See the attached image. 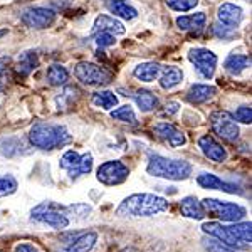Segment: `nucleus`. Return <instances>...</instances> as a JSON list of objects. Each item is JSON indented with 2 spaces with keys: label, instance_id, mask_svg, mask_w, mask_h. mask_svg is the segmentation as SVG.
<instances>
[{
  "label": "nucleus",
  "instance_id": "obj_1",
  "mask_svg": "<svg viewBox=\"0 0 252 252\" xmlns=\"http://www.w3.org/2000/svg\"><path fill=\"white\" fill-rule=\"evenodd\" d=\"M168 200L152 193H135L125 198L116 209V214L121 217H153L168 210Z\"/></svg>",
  "mask_w": 252,
  "mask_h": 252
},
{
  "label": "nucleus",
  "instance_id": "obj_2",
  "mask_svg": "<svg viewBox=\"0 0 252 252\" xmlns=\"http://www.w3.org/2000/svg\"><path fill=\"white\" fill-rule=\"evenodd\" d=\"M202 230L209 234L210 237L219 239L225 246L232 247V249H246L252 242V223L242 222L234 225H222L217 222H207L202 225Z\"/></svg>",
  "mask_w": 252,
  "mask_h": 252
},
{
  "label": "nucleus",
  "instance_id": "obj_3",
  "mask_svg": "<svg viewBox=\"0 0 252 252\" xmlns=\"http://www.w3.org/2000/svg\"><path fill=\"white\" fill-rule=\"evenodd\" d=\"M29 141L35 148L40 150H54L72 141L71 133L66 126L52 125V123H37L31 128Z\"/></svg>",
  "mask_w": 252,
  "mask_h": 252
},
{
  "label": "nucleus",
  "instance_id": "obj_4",
  "mask_svg": "<svg viewBox=\"0 0 252 252\" xmlns=\"http://www.w3.org/2000/svg\"><path fill=\"white\" fill-rule=\"evenodd\" d=\"M192 165L189 161L170 160L161 155H150L146 172L152 177L168 178V180H185L192 175Z\"/></svg>",
  "mask_w": 252,
  "mask_h": 252
},
{
  "label": "nucleus",
  "instance_id": "obj_5",
  "mask_svg": "<svg viewBox=\"0 0 252 252\" xmlns=\"http://www.w3.org/2000/svg\"><path fill=\"white\" fill-rule=\"evenodd\" d=\"M31 219L35 222L46 223V225L58 230L66 229L71 223L66 214V207L56 204V202H42L37 207H34L31 212Z\"/></svg>",
  "mask_w": 252,
  "mask_h": 252
},
{
  "label": "nucleus",
  "instance_id": "obj_6",
  "mask_svg": "<svg viewBox=\"0 0 252 252\" xmlns=\"http://www.w3.org/2000/svg\"><path fill=\"white\" fill-rule=\"evenodd\" d=\"M204 207L205 214H210L212 217L220 219L222 222H239L247 215V210L237 204H230V202H220L215 198H205L200 202Z\"/></svg>",
  "mask_w": 252,
  "mask_h": 252
},
{
  "label": "nucleus",
  "instance_id": "obj_7",
  "mask_svg": "<svg viewBox=\"0 0 252 252\" xmlns=\"http://www.w3.org/2000/svg\"><path fill=\"white\" fill-rule=\"evenodd\" d=\"M74 72L76 78L83 84H88V86H104V84L111 83V74L106 69L97 66V64L88 63V61L76 64Z\"/></svg>",
  "mask_w": 252,
  "mask_h": 252
},
{
  "label": "nucleus",
  "instance_id": "obj_8",
  "mask_svg": "<svg viewBox=\"0 0 252 252\" xmlns=\"http://www.w3.org/2000/svg\"><path fill=\"white\" fill-rule=\"evenodd\" d=\"M59 166L66 170L71 178H78L81 175H86L91 172L93 155L91 153L79 155V153H76L74 150H69V152H66L63 157H61Z\"/></svg>",
  "mask_w": 252,
  "mask_h": 252
},
{
  "label": "nucleus",
  "instance_id": "obj_9",
  "mask_svg": "<svg viewBox=\"0 0 252 252\" xmlns=\"http://www.w3.org/2000/svg\"><path fill=\"white\" fill-rule=\"evenodd\" d=\"M210 126L214 133L227 141H235L239 138V126L229 111H215L210 115Z\"/></svg>",
  "mask_w": 252,
  "mask_h": 252
},
{
  "label": "nucleus",
  "instance_id": "obj_10",
  "mask_svg": "<svg viewBox=\"0 0 252 252\" xmlns=\"http://www.w3.org/2000/svg\"><path fill=\"white\" fill-rule=\"evenodd\" d=\"M97 180L104 185H120L128 178L129 175V168L126 166L123 161L120 160H113V161H106L97 168Z\"/></svg>",
  "mask_w": 252,
  "mask_h": 252
},
{
  "label": "nucleus",
  "instance_id": "obj_11",
  "mask_svg": "<svg viewBox=\"0 0 252 252\" xmlns=\"http://www.w3.org/2000/svg\"><path fill=\"white\" fill-rule=\"evenodd\" d=\"M189 59L192 61V64L197 67V71L200 72L204 78L210 79L215 72V66H217V56L212 51L204 47L192 49L189 52Z\"/></svg>",
  "mask_w": 252,
  "mask_h": 252
},
{
  "label": "nucleus",
  "instance_id": "obj_12",
  "mask_svg": "<svg viewBox=\"0 0 252 252\" xmlns=\"http://www.w3.org/2000/svg\"><path fill=\"white\" fill-rule=\"evenodd\" d=\"M56 20V12L46 7H32L22 14V22L32 29H46Z\"/></svg>",
  "mask_w": 252,
  "mask_h": 252
},
{
  "label": "nucleus",
  "instance_id": "obj_13",
  "mask_svg": "<svg viewBox=\"0 0 252 252\" xmlns=\"http://www.w3.org/2000/svg\"><path fill=\"white\" fill-rule=\"evenodd\" d=\"M197 184L209 190H220V192H225V193L242 195V190L239 185L230 184V182H223L222 178H219L217 175H212V173H200L197 177Z\"/></svg>",
  "mask_w": 252,
  "mask_h": 252
},
{
  "label": "nucleus",
  "instance_id": "obj_14",
  "mask_svg": "<svg viewBox=\"0 0 252 252\" xmlns=\"http://www.w3.org/2000/svg\"><path fill=\"white\" fill-rule=\"evenodd\" d=\"M153 131H155V135L160 138V140H163L165 143H168L170 146H182V145H185V141H187L184 133L172 123H157Z\"/></svg>",
  "mask_w": 252,
  "mask_h": 252
},
{
  "label": "nucleus",
  "instance_id": "obj_15",
  "mask_svg": "<svg viewBox=\"0 0 252 252\" xmlns=\"http://www.w3.org/2000/svg\"><path fill=\"white\" fill-rule=\"evenodd\" d=\"M198 146L202 148L204 155L209 158V160L215 161V163H223V161L227 160V150L223 148L220 143H217L212 136H209V135L202 136L200 140H198Z\"/></svg>",
  "mask_w": 252,
  "mask_h": 252
},
{
  "label": "nucleus",
  "instance_id": "obj_16",
  "mask_svg": "<svg viewBox=\"0 0 252 252\" xmlns=\"http://www.w3.org/2000/svg\"><path fill=\"white\" fill-rule=\"evenodd\" d=\"M217 17L219 22L223 24L227 27H237L242 20V9L234 3H222L217 10Z\"/></svg>",
  "mask_w": 252,
  "mask_h": 252
},
{
  "label": "nucleus",
  "instance_id": "obj_17",
  "mask_svg": "<svg viewBox=\"0 0 252 252\" xmlns=\"http://www.w3.org/2000/svg\"><path fill=\"white\" fill-rule=\"evenodd\" d=\"M94 32H109L113 35H123L126 29L125 26L120 22L118 19L111 17V15H99L94 20V27H93Z\"/></svg>",
  "mask_w": 252,
  "mask_h": 252
},
{
  "label": "nucleus",
  "instance_id": "obj_18",
  "mask_svg": "<svg viewBox=\"0 0 252 252\" xmlns=\"http://www.w3.org/2000/svg\"><path fill=\"white\" fill-rule=\"evenodd\" d=\"M97 242V234L96 232H86L81 234L78 239H74L67 247H64L61 252H91L93 247Z\"/></svg>",
  "mask_w": 252,
  "mask_h": 252
},
{
  "label": "nucleus",
  "instance_id": "obj_19",
  "mask_svg": "<svg viewBox=\"0 0 252 252\" xmlns=\"http://www.w3.org/2000/svg\"><path fill=\"white\" fill-rule=\"evenodd\" d=\"M215 93H217V89L214 86H209V84H193L187 93V99L192 104H202L207 103Z\"/></svg>",
  "mask_w": 252,
  "mask_h": 252
},
{
  "label": "nucleus",
  "instance_id": "obj_20",
  "mask_svg": "<svg viewBox=\"0 0 252 252\" xmlns=\"http://www.w3.org/2000/svg\"><path fill=\"white\" fill-rule=\"evenodd\" d=\"M180 212L182 215L189 219H197V220H202L205 217V210L202 207L200 200L197 197H185L184 200L180 202Z\"/></svg>",
  "mask_w": 252,
  "mask_h": 252
},
{
  "label": "nucleus",
  "instance_id": "obj_21",
  "mask_svg": "<svg viewBox=\"0 0 252 252\" xmlns=\"http://www.w3.org/2000/svg\"><path fill=\"white\" fill-rule=\"evenodd\" d=\"M205 22H207V15L204 12H198V14H192V15H182V17L177 19V26L182 31H190V32L202 31Z\"/></svg>",
  "mask_w": 252,
  "mask_h": 252
},
{
  "label": "nucleus",
  "instance_id": "obj_22",
  "mask_svg": "<svg viewBox=\"0 0 252 252\" xmlns=\"http://www.w3.org/2000/svg\"><path fill=\"white\" fill-rule=\"evenodd\" d=\"M106 7L111 14L116 15V17H121L126 20H131L138 15V10L133 5H129L126 0H108Z\"/></svg>",
  "mask_w": 252,
  "mask_h": 252
},
{
  "label": "nucleus",
  "instance_id": "obj_23",
  "mask_svg": "<svg viewBox=\"0 0 252 252\" xmlns=\"http://www.w3.org/2000/svg\"><path fill=\"white\" fill-rule=\"evenodd\" d=\"M161 72V66L158 63H143L138 67H135L133 74H135L136 79L143 81V83H152L155 81Z\"/></svg>",
  "mask_w": 252,
  "mask_h": 252
},
{
  "label": "nucleus",
  "instance_id": "obj_24",
  "mask_svg": "<svg viewBox=\"0 0 252 252\" xmlns=\"http://www.w3.org/2000/svg\"><path fill=\"white\" fill-rule=\"evenodd\" d=\"M251 66V58L246 54H234V56H229V58L225 59V64H223V67H225L227 72H230L232 76H237L241 74L244 69H247Z\"/></svg>",
  "mask_w": 252,
  "mask_h": 252
},
{
  "label": "nucleus",
  "instance_id": "obj_25",
  "mask_svg": "<svg viewBox=\"0 0 252 252\" xmlns=\"http://www.w3.org/2000/svg\"><path fill=\"white\" fill-rule=\"evenodd\" d=\"M184 79V74L178 67L175 66H166L161 69V78H160V86L163 89H172L175 86L182 83Z\"/></svg>",
  "mask_w": 252,
  "mask_h": 252
},
{
  "label": "nucleus",
  "instance_id": "obj_26",
  "mask_svg": "<svg viewBox=\"0 0 252 252\" xmlns=\"http://www.w3.org/2000/svg\"><path fill=\"white\" fill-rule=\"evenodd\" d=\"M136 101V104L140 106L141 111H152L158 106V97L153 93L146 91V89H138L135 91V94H128Z\"/></svg>",
  "mask_w": 252,
  "mask_h": 252
},
{
  "label": "nucleus",
  "instance_id": "obj_27",
  "mask_svg": "<svg viewBox=\"0 0 252 252\" xmlns=\"http://www.w3.org/2000/svg\"><path fill=\"white\" fill-rule=\"evenodd\" d=\"M37 66H39V59L35 56V52H24V54H20L15 71L20 76H29L34 69H37Z\"/></svg>",
  "mask_w": 252,
  "mask_h": 252
},
{
  "label": "nucleus",
  "instance_id": "obj_28",
  "mask_svg": "<svg viewBox=\"0 0 252 252\" xmlns=\"http://www.w3.org/2000/svg\"><path fill=\"white\" fill-rule=\"evenodd\" d=\"M46 78L51 86H64L69 79V72L66 67L59 66V64H54V66H51L47 69Z\"/></svg>",
  "mask_w": 252,
  "mask_h": 252
},
{
  "label": "nucleus",
  "instance_id": "obj_29",
  "mask_svg": "<svg viewBox=\"0 0 252 252\" xmlns=\"http://www.w3.org/2000/svg\"><path fill=\"white\" fill-rule=\"evenodd\" d=\"M93 104L103 109H111L118 104V97L113 91H97L93 94Z\"/></svg>",
  "mask_w": 252,
  "mask_h": 252
},
{
  "label": "nucleus",
  "instance_id": "obj_30",
  "mask_svg": "<svg viewBox=\"0 0 252 252\" xmlns=\"http://www.w3.org/2000/svg\"><path fill=\"white\" fill-rule=\"evenodd\" d=\"M79 97V91H78V88H74V86H67V88H64V91L61 93V94L56 97V103H58V106L59 109L63 108V109H67V108H71L72 104L76 103V99Z\"/></svg>",
  "mask_w": 252,
  "mask_h": 252
},
{
  "label": "nucleus",
  "instance_id": "obj_31",
  "mask_svg": "<svg viewBox=\"0 0 252 252\" xmlns=\"http://www.w3.org/2000/svg\"><path fill=\"white\" fill-rule=\"evenodd\" d=\"M111 118L113 120H118V121H123V123H129V125H136V115L133 111V108L129 104L126 106H121L111 111Z\"/></svg>",
  "mask_w": 252,
  "mask_h": 252
},
{
  "label": "nucleus",
  "instance_id": "obj_32",
  "mask_svg": "<svg viewBox=\"0 0 252 252\" xmlns=\"http://www.w3.org/2000/svg\"><path fill=\"white\" fill-rule=\"evenodd\" d=\"M19 189V184L12 175H5L0 178V197H9V195L15 193Z\"/></svg>",
  "mask_w": 252,
  "mask_h": 252
},
{
  "label": "nucleus",
  "instance_id": "obj_33",
  "mask_svg": "<svg viewBox=\"0 0 252 252\" xmlns=\"http://www.w3.org/2000/svg\"><path fill=\"white\" fill-rule=\"evenodd\" d=\"M198 0H166V5L177 12H189L197 7Z\"/></svg>",
  "mask_w": 252,
  "mask_h": 252
},
{
  "label": "nucleus",
  "instance_id": "obj_34",
  "mask_svg": "<svg viewBox=\"0 0 252 252\" xmlns=\"http://www.w3.org/2000/svg\"><path fill=\"white\" fill-rule=\"evenodd\" d=\"M66 214L69 215H76V219H84L91 214V207L86 204H76V205H69L66 207ZM71 220V219H69Z\"/></svg>",
  "mask_w": 252,
  "mask_h": 252
},
{
  "label": "nucleus",
  "instance_id": "obj_35",
  "mask_svg": "<svg viewBox=\"0 0 252 252\" xmlns=\"http://www.w3.org/2000/svg\"><path fill=\"white\" fill-rule=\"evenodd\" d=\"M204 246H205V249L209 252H235V249L225 246V244L220 242L219 239H217V241H214V239H205Z\"/></svg>",
  "mask_w": 252,
  "mask_h": 252
},
{
  "label": "nucleus",
  "instance_id": "obj_36",
  "mask_svg": "<svg viewBox=\"0 0 252 252\" xmlns=\"http://www.w3.org/2000/svg\"><path fill=\"white\" fill-rule=\"evenodd\" d=\"M94 40H96V44L99 47H109V46H113V44L116 42L115 35L109 34V32H96Z\"/></svg>",
  "mask_w": 252,
  "mask_h": 252
},
{
  "label": "nucleus",
  "instance_id": "obj_37",
  "mask_svg": "<svg viewBox=\"0 0 252 252\" xmlns=\"http://www.w3.org/2000/svg\"><path fill=\"white\" fill-rule=\"evenodd\" d=\"M232 116H234V120L249 125L252 121V109H251V106H241L237 111H235V115H232Z\"/></svg>",
  "mask_w": 252,
  "mask_h": 252
},
{
  "label": "nucleus",
  "instance_id": "obj_38",
  "mask_svg": "<svg viewBox=\"0 0 252 252\" xmlns=\"http://www.w3.org/2000/svg\"><path fill=\"white\" fill-rule=\"evenodd\" d=\"M214 34L217 35V37H220V39H229L230 35L234 34V29L232 27H227V26H223V24H215L214 26Z\"/></svg>",
  "mask_w": 252,
  "mask_h": 252
},
{
  "label": "nucleus",
  "instance_id": "obj_39",
  "mask_svg": "<svg viewBox=\"0 0 252 252\" xmlns=\"http://www.w3.org/2000/svg\"><path fill=\"white\" fill-rule=\"evenodd\" d=\"M14 252H40L37 247L32 246V244H27V242H20L15 246Z\"/></svg>",
  "mask_w": 252,
  "mask_h": 252
},
{
  "label": "nucleus",
  "instance_id": "obj_40",
  "mask_svg": "<svg viewBox=\"0 0 252 252\" xmlns=\"http://www.w3.org/2000/svg\"><path fill=\"white\" fill-rule=\"evenodd\" d=\"M7 84H9V72L5 67H0V93L5 91Z\"/></svg>",
  "mask_w": 252,
  "mask_h": 252
},
{
  "label": "nucleus",
  "instance_id": "obj_41",
  "mask_svg": "<svg viewBox=\"0 0 252 252\" xmlns=\"http://www.w3.org/2000/svg\"><path fill=\"white\" fill-rule=\"evenodd\" d=\"M178 108H180V106H178V103H175V101H172V103H168V104H166L165 113H166V115H170V116H172V115H175V113L178 111Z\"/></svg>",
  "mask_w": 252,
  "mask_h": 252
},
{
  "label": "nucleus",
  "instance_id": "obj_42",
  "mask_svg": "<svg viewBox=\"0 0 252 252\" xmlns=\"http://www.w3.org/2000/svg\"><path fill=\"white\" fill-rule=\"evenodd\" d=\"M7 63H9V58H5V56H0V67H3Z\"/></svg>",
  "mask_w": 252,
  "mask_h": 252
},
{
  "label": "nucleus",
  "instance_id": "obj_43",
  "mask_svg": "<svg viewBox=\"0 0 252 252\" xmlns=\"http://www.w3.org/2000/svg\"><path fill=\"white\" fill-rule=\"evenodd\" d=\"M5 34H7V31H5V29H0V37H3Z\"/></svg>",
  "mask_w": 252,
  "mask_h": 252
}]
</instances>
